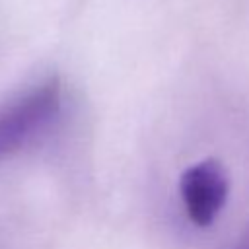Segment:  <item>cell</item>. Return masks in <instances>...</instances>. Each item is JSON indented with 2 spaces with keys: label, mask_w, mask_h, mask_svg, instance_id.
Listing matches in <instances>:
<instances>
[{
  "label": "cell",
  "mask_w": 249,
  "mask_h": 249,
  "mask_svg": "<svg viewBox=\"0 0 249 249\" xmlns=\"http://www.w3.org/2000/svg\"><path fill=\"white\" fill-rule=\"evenodd\" d=\"M62 89L56 78L43 82L0 109V161L23 150L60 115Z\"/></svg>",
  "instance_id": "cell-1"
},
{
  "label": "cell",
  "mask_w": 249,
  "mask_h": 249,
  "mask_svg": "<svg viewBox=\"0 0 249 249\" xmlns=\"http://www.w3.org/2000/svg\"><path fill=\"white\" fill-rule=\"evenodd\" d=\"M228 193V173L218 160L196 161L179 177V196L185 214L196 228H208L218 218Z\"/></svg>",
  "instance_id": "cell-2"
},
{
  "label": "cell",
  "mask_w": 249,
  "mask_h": 249,
  "mask_svg": "<svg viewBox=\"0 0 249 249\" xmlns=\"http://www.w3.org/2000/svg\"><path fill=\"white\" fill-rule=\"evenodd\" d=\"M233 249H249V226L245 228V231L241 233V237L237 239V243H235Z\"/></svg>",
  "instance_id": "cell-3"
}]
</instances>
